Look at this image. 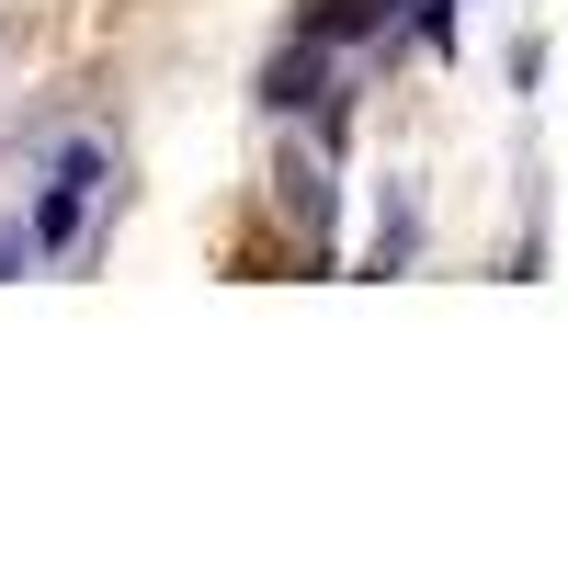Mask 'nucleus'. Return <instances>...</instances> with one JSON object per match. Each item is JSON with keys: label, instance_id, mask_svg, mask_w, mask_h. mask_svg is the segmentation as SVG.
<instances>
[{"label": "nucleus", "instance_id": "f257e3e1", "mask_svg": "<svg viewBox=\"0 0 568 568\" xmlns=\"http://www.w3.org/2000/svg\"><path fill=\"white\" fill-rule=\"evenodd\" d=\"M91 182H103V136H69V149H58V182H45V194H34V216H23L34 262L80 240V205H91Z\"/></svg>", "mask_w": 568, "mask_h": 568}, {"label": "nucleus", "instance_id": "f03ea898", "mask_svg": "<svg viewBox=\"0 0 568 568\" xmlns=\"http://www.w3.org/2000/svg\"><path fill=\"white\" fill-rule=\"evenodd\" d=\"M318 91H329V45H318V34H296V45L262 69V114H307Z\"/></svg>", "mask_w": 568, "mask_h": 568}, {"label": "nucleus", "instance_id": "7ed1b4c3", "mask_svg": "<svg viewBox=\"0 0 568 568\" xmlns=\"http://www.w3.org/2000/svg\"><path fill=\"white\" fill-rule=\"evenodd\" d=\"M387 23H398V0H307V12H296V34H318V45H364Z\"/></svg>", "mask_w": 568, "mask_h": 568}, {"label": "nucleus", "instance_id": "20e7f679", "mask_svg": "<svg viewBox=\"0 0 568 568\" xmlns=\"http://www.w3.org/2000/svg\"><path fill=\"white\" fill-rule=\"evenodd\" d=\"M23 251H34V240H23V227H0V273H12V262H23Z\"/></svg>", "mask_w": 568, "mask_h": 568}]
</instances>
